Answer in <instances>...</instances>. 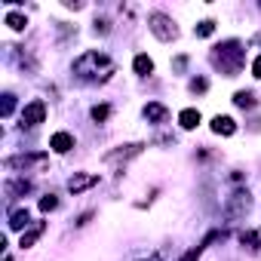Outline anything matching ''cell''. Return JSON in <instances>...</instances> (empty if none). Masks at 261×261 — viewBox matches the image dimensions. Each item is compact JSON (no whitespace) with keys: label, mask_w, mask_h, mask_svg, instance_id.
I'll use <instances>...</instances> for the list:
<instances>
[{"label":"cell","mask_w":261,"mask_h":261,"mask_svg":"<svg viewBox=\"0 0 261 261\" xmlns=\"http://www.w3.org/2000/svg\"><path fill=\"white\" fill-rule=\"evenodd\" d=\"M74 74H77L83 83H105V80H111V74H114V62H111L105 53L89 49V53H83V56L74 62Z\"/></svg>","instance_id":"obj_1"},{"label":"cell","mask_w":261,"mask_h":261,"mask_svg":"<svg viewBox=\"0 0 261 261\" xmlns=\"http://www.w3.org/2000/svg\"><path fill=\"white\" fill-rule=\"evenodd\" d=\"M243 62H246V49H243L240 40H224V43L215 46V53H212V65H215L224 77H237L240 68H243Z\"/></svg>","instance_id":"obj_2"},{"label":"cell","mask_w":261,"mask_h":261,"mask_svg":"<svg viewBox=\"0 0 261 261\" xmlns=\"http://www.w3.org/2000/svg\"><path fill=\"white\" fill-rule=\"evenodd\" d=\"M148 28H151V34H154L157 40H163V43H169V40L178 37L175 22H172L169 16H163V13H151V16H148Z\"/></svg>","instance_id":"obj_3"},{"label":"cell","mask_w":261,"mask_h":261,"mask_svg":"<svg viewBox=\"0 0 261 261\" xmlns=\"http://www.w3.org/2000/svg\"><path fill=\"white\" fill-rule=\"evenodd\" d=\"M46 163H49V157L46 154H19V157H7L4 160V166L7 169H22V172H28V169H46Z\"/></svg>","instance_id":"obj_4"},{"label":"cell","mask_w":261,"mask_h":261,"mask_svg":"<svg viewBox=\"0 0 261 261\" xmlns=\"http://www.w3.org/2000/svg\"><path fill=\"white\" fill-rule=\"evenodd\" d=\"M46 120V101H40V98H34L31 105H25V111H22V126H40Z\"/></svg>","instance_id":"obj_5"},{"label":"cell","mask_w":261,"mask_h":261,"mask_svg":"<svg viewBox=\"0 0 261 261\" xmlns=\"http://www.w3.org/2000/svg\"><path fill=\"white\" fill-rule=\"evenodd\" d=\"M252 206V200H249V194H243V191H237L233 197H227V203H224V218H240V215H246V209Z\"/></svg>","instance_id":"obj_6"},{"label":"cell","mask_w":261,"mask_h":261,"mask_svg":"<svg viewBox=\"0 0 261 261\" xmlns=\"http://www.w3.org/2000/svg\"><path fill=\"white\" fill-rule=\"evenodd\" d=\"M142 142H133V145H120L117 151H108L105 154V163H126V160H133V157H139L142 154Z\"/></svg>","instance_id":"obj_7"},{"label":"cell","mask_w":261,"mask_h":261,"mask_svg":"<svg viewBox=\"0 0 261 261\" xmlns=\"http://www.w3.org/2000/svg\"><path fill=\"white\" fill-rule=\"evenodd\" d=\"M92 185H98V175H92V172H74V175L68 178V191H71V194H80V191H86V188H92Z\"/></svg>","instance_id":"obj_8"},{"label":"cell","mask_w":261,"mask_h":261,"mask_svg":"<svg viewBox=\"0 0 261 261\" xmlns=\"http://www.w3.org/2000/svg\"><path fill=\"white\" fill-rule=\"evenodd\" d=\"M145 120L148 123H166L169 120V108L160 105V101H148L145 105Z\"/></svg>","instance_id":"obj_9"},{"label":"cell","mask_w":261,"mask_h":261,"mask_svg":"<svg viewBox=\"0 0 261 261\" xmlns=\"http://www.w3.org/2000/svg\"><path fill=\"white\" fill-rule=\"evenodd\" d=\"M49 148H53L56 154H68V151L74 148V136H71V133H56V136L49 139Z\"/></svg>","instance_id":"obj_10"},{"label":"cell","mask_w":261,"mask_h":261,"mask_svg":"<svg viewBox=\"0 0 261 261\" xmlns=\"http://www.w3.org/2000/svg\"><path fill=\"white\" fill-rule=\"evenodd\" d=\"M212 133H215V136H233V133H237V123H233L230 117H221V114H218V117L212 120Z\"/></svg>","instance_id":"obj_11"},{"label":"cell","mask_w":261,"mask_h":261,"mask_svg":"<svg viewBox=\"0 0 261 261\" xmlns=\"http://www.w3.org/2000/svg\"><path fill=\"white\" fill-rule=\"evenodd\" d=\"M178 123H181V129H197L200 126V111L197 108H185L178 114Z\"/></svg>","instance_id":"obj_12"},{"label":"cell","mask_w":261,"mask_h":261,"mask_svg":"<svg viewBox=\"0 0 261 261\" xmlns=\"http://www.w3.org/2000/svg\"><path fill=\"white\" fill-rule=\"evenodd\" d=\"M43 230H46V221H37V224H34L31 230H25V233H22V243H19V246H22V249L34 246V243H37V237H40Z\"/></svg>","instance_id":"obj_13"},{"label":"cell","mask_w":261,"mask_h":261,"mask_svg":"<svg viewBox=\"0 0 261 261\" xmlns=\"http://www.w3.org/2000/svg\"><path fill=\"white\" fill-rule=\"evenodd\" d=\"M215 237H218V230H212V233H209V237H206V240H203L200 246H194V249H188V252H185V255H181L178 261H197V258L203 255V249H206V246H209V243H212Z\"/></svg>","instance_id":"obj_14"},{"label":"cell","mask_w":261,"mask_h":261,"mask_svg":"<svg viewBox=\"0 0 261 261\" xmlns=\"http://www.w3.org/2000/svg\"><path fill=\"white\" fill-rule=\"evenodd\" d=\"M28 191H31V181H25V178H19V181H10V185H7V197H10V200L25 197Z\"/></svg>","instance_id":"obj_15"},{"label":"cell","mask_w":261,"mask_h":261,"mask_svg":"<svg viewBox=\"0 0 261 261\" xmlns=\"http://www.w3.org/2000/svg\"><path fill=\"white\" fill-rule=\"evenodd\" d=\"M133 68H136V74H139V77H148V74H154V62H151L148 56H136Z\"/></svg>","instance_id":"obj_16"},{"label":"cell","mask_w":261,"mask_h":261,"mask_svg":"<svg viewBox=\"0 0 261 261\" xmlns=\"http://www.w3.org/2000/svg\"><path fill=\"white\" fill-rule=\"evenodd\" d=\"M10 227H13V230L28 227V209H16V212H10Z\"/></svg>","instance_id":"obj_17"},{"label":"cell","mask_w":261,"mask_h":261,"mask_svg":"<svg viewBox=\"0 0 261 261\" xmlns=\"http://www.w3.org/2000/svg\"><path fill=\"white\" fill-rule=\"evenodd\" d=\"M240 243H243L249 252H258V230H243V233H240Z\"/></svg>","instance_id":"obj_18"},{"label":"cell","mask_w":261,"mask_h":261,"mask_svg":"<svg viewBox=\"0 0 261 261\" xmlns=\"http://www.w3.org/2000/svg\"><path fill=\"white\" fill-rule=\"evenodd\" d=\"M7 25H10L13 31H25V25H28V19H25L22 13H7Z\"/></svg>","instance_id":"obj_19"},{"label":"cell","mask_w":261,"mask_h":261,"mask_svg":"<svg viewBox=\"0 0 261 261\" xmlns=\"http://www.w3.org/2000/svg\"><path fill=\"white\" fill-rule=\"evenodd\" d=\"M233 105L237 108H255V95L252 92H237L233 95Z\"/></svg>","instance_id":"obj_20"},{"label":"cell","mask_w":261,"mask_h":261,"mask_svg":"<svg viewBox=\"0 0 261 261\" xmlns=\"http://www.w3.org/2000/svg\"><path fill=\"white\" fill-rule=\"evenodd\" d=\"M13 111H16V95L7 92V95H4V108H0V114H4V117H13Z\"/></svg>","instance_id":"obj_21"},{"label":"cell","mask_w":261,"mask_h":261,"mask_svg":"<svg viewBox=\"0 0 261 261\" xmlns=\"http://www.w3.org/2000/svg\"><path fill=\"white\" fill-rule=\"evenodd\" d=\"M108 117H111V108H108V105H95V108H92V120H95V123H105Z\"/></svg>","instance_id":"obj_22"},{"label":"cell","mask_w":261,"mask_h":261,"mask_svg":"<svg viewBox=\"0 0 261 261\" xmlns=\"http://www.w3.org/2000/svg\"><path fill=\"white\" fill-rule=\"evenodd\" d=\"M194 31H197V37H209V34L215 31V22H209V19H206V22H200Z\"/></svg>","instance_id":"obj_23"},{"label":"cell","mask_w":261,"mask_h":261,"mask_svg":"<svg viewBox=\"0 0 261 261\" xmlns=\"http://www.w3.org/2000/svg\"><path fill=\"white\" fill-rule=\"evenodd\" d=\"M56 206H59V200H56V197H53V194H46V197H43V200H40V212H53V209H56Z\"/></svg>","instance_id":"obj_24"},{"label":"cell","mask_w":261,"mask_h":261,"mask_svg":"<svg viewBox=\"0 0 261 261\" xmlns=\"http://www.w3.org/2000/svg\"><path fill=\"white\" fill-rule=\"evenodd\" d=\"M191 89H194V92H206V89H209V83H206L203 77H197V80H191Z\"/></svg>","instance_id":"obj_25"},{"label":"cell","mask_w":261,"mask_h":261,"mask_svg":"<svg viewBox=\"0 0 261 261\" xmlns=\"http://www.w3.org/2000/svg\"><path fill=\"white\" fill-rule=\"evenodd\" d=\"M172 68H175V71H185V68H188V56H178V59L172 62Z\"/></svg>","instance_id":"obj_26"},{"label":"cell","mask_w":261,"mask_h":261,"mask_svg":"<svg viewBox=\"0 0 261 261\" xmlns=\"http://www.w3.org/2000/svg\"><path fill=\"white\" fill-rule=\"evenodd\" d=\"M252 74H255V77H258V80H261V56H258V59H255V62H252Z\"/></svg>","instance_id":"obj_27"},{"label":"cell","mask_w":261,"mask_h":261,"mask_svg":"<svg viewBox=\"0 0 261 261\" xmlns=\"http://www.w3.org/2000/svg\"><path fill=\"white\" fill-rule=\"evenodd\" d=\"M7 261H13V258H7Z\"/></svg>","instance_id":"obj_28"}]
</instances>
